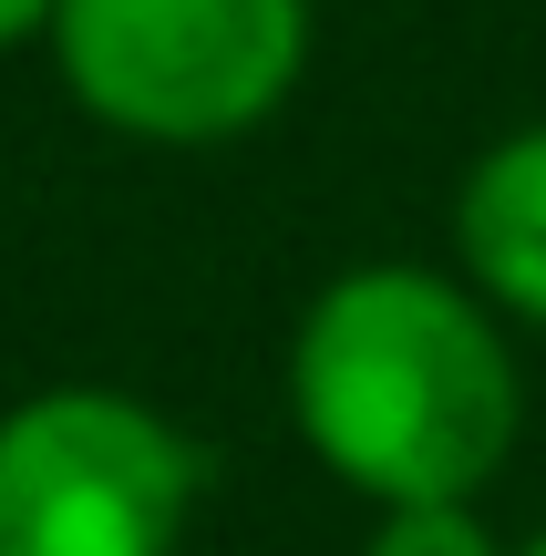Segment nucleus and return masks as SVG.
I'll return each mask as SVG.
<instances>
[{"label": "nucleus", "mask_w": 546, "mask_h": 556, "mask_svg": "<svg viewBox=\"0 0 546 556\" xmlns=\"http://www.w3.org/2000/svg\"><path fill=\"white\" fill-rule=\"evenodd\" d=\"M309 464L361 505H474L516 464L526 361L465 268L361 258L320 278L279 361Z\"/></svg>", "instance_id": "f257e3e1"}, {"label": "nucleus", "mask_w": 546, "mask_h": 556, "mask_svg": "<svg viewBox=\"0 0 546 556\" xmlns=\"http://www.w3.org/2000/svg\"><path fill=\"white\" fill-rule=\"evenodd\" d=\"M309 41V0H62L52 73L103 135L206 155L289 114Z\"/></svg>", "instance_id": "f03ea898"}, {"label": "nucleus", "mask_w": 546, "mask_h": 556, "mask_svg": "<svg viewBox=\"0 0 546 556\" xmlns=\"http://www.w3.org/2000/svg\"><path fill=\"white\" fill-rule=\"evenodd\" d=\"M206 454L114 381H52L0 413V556H176Z\"/></svg>", "instance_id": "7ed1b4c3"}, {"label": "nucleus", "mask_w": 546, "mask_h": 556, "mask_svg": "<svg viewBox=\"0 0 546 556\" xmlns=\"http://www.w3.org/2000/svg\"><path fill=\"white\" fill-rule=\"evenodd\" d=\"M454 268L506 330H546V114L506 124L454 176Z\"/></svg>", "instance_id": "20e7f679"}, {"label": "nucleus", "mask_w": 546, "mask_h": 556, "mask_svg": "<svg viewBox=\"0 0 546 556\" xmlns=\"http://www.w3.org/2000/svg\"><path fill=\"white\" fill-rule=\"evenodd\" d=\"M361 556H516L474 505H371Z\"/></svg>", "instance_id": "39448f33"}, {"label": "nucleus", "mask_w": 546, "mask_h": 556, "mask_svg": "<svg viewBox=\"0 0 546 556\" xmlns=\"http://www.w3.org/2000/svg\"><path fill=\"white\" fill-rule=\"evenodd\" d=\"M52 11H62V0H0V52H21V41H52Z\"/></svg>", "instance_id": "423d86ee"}, {"label": "nucleus", "mask_w": 546, "mask_h": 556, "mask_svg": "<svg viewBox=\"0 0 546 556\" xmlns=\"http://www.w3.org/2000/svg\"><path fill=\"white\" fill-rule=\"evenodd\" d=\"M516 556H546V526H536V536H526V546H516Z\"/></svg>", "instance_id": "0eeeda50"}]
</instances>
